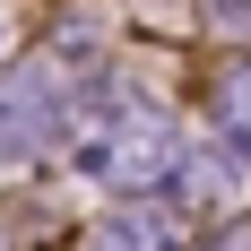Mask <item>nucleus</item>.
Returning <instances> with one entry per match:
<instances>
[{
    "mask_svg": "<svg viewBox=\"0 0 251 251\" xmlns=\"http://www.w3.org/2000/svg\"><path fill=\"white\" fill-rule=\"evenodd\" d=\"M61 130V87L52 78H0V156H35Z\"/></svg>",
    "mask_w": 251,
    "mask_h": 251,
    "instance_id": "nucleus-2",
    "label": "nucleus"
},
{
    "mask_svg": "<svg viewBox=\"0 0 251 251\" xmlns=\"http://www.w3.org/2000/svg\"><path fill=\"white\" fill-rule=\"evenodd\" d=\"M208 251H251V234H217V243H208Z\"/></svg>",
    "mask_w": 251,
    "mask_h": 251,
    "instance_id": "nucleus-5",
    "label": "nucleus"
},
{
    "mask_svg": "<svg viewBox=\"0 0 251 251\" xmlns=\"http://www.w3.org/2000/svg\"><path fill=\"white\" fill-rule=\"evenodd\" d=\"M96 251H174V234H165V217H104Z\"/></svg>",
    "mask_w": 251,
    "mask_h": 251,
    "instance_id": "nucleus-4",
    "label": "nucleus"
},
{
    "mask_svg": "<svg viewBox=\"0 0 251 251\" xmlns=\"http://www.w3.org/2000/svg\"><path fill=\"white\" fill-rule=\"evenodd\" d=\"M174 165H182V139H174L165 113H113L78 148V174L113 182V191H156V182H174Z\"/></svg>",
    "mask_w": 251,
    "mask_h": 251,
    "instance_id": "nucleus-1",
    "label": "nucleus"
},
{
    "mask_svg": "<svg viewBox=\"0 0 251 251\" xmlns=\"http://www.w3.org/2000/svg\"><path fill=\"white\" fill-rule=\"evenodd\" d=\"M217 122H226V148L251 165V61L226 78V87H217Z\"/></svg>",
    "mask_w": 251,
    "mask_h": 251,
    "instance_id": "nucleus-3",
    "label": "nucleus"
}]
</instances>
